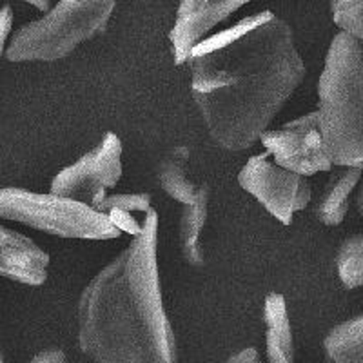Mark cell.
Instances as JSON below:
<instances>
[{
	"instance_id": "9",
	"label": "cell",
	"mask_w": 363,
	"mask_h": 363,
	"mask_svg": "<svg viewBox=\"0 0 363 363\" xmlns=\"http://www.w3.org/2000/svg\"><path fill=\"white\" fill-rule=\"evenodd\" d=\"M245 0H184L178 6L177 21L169 33L173 58L178 66L189 60L191 53L211 29L245 6Z\"/></svg>"
},
{
	"instance_id": "6",
	"label": "cell",
	"mask_w": 363,
	"mask_h": 363,
	"mask_svg": "<svg viewBox=\"0 0 363 363\" xmlns=\"http://www.w3.org/2000/svg\"><path fill=\"white\" fill-rule=\"evenodd\" d=\"M122 177V142L115 133H106L99 145L80 160L62 169L51 182V194L86 203L91 209L102 202L106 191Z\"/></svg>"
},
{
	"instance_id": "18",
	"label": "cell",
	"mask_w": 363,
	"mask_h": 363,
	"mask_svg": "<svg viewBox=\"0 0 363 363\" xmlns=\"http://www.w3.org/2000/svg\"><path fill=\"white\" fill-rule=\"evenodd\" d=\"M330 17L342 29L343 35H349L354 40L363 38V2L362 0H336L330 2Z\"/></svg>"
},
{
	"instance_id": "3",
	"label": "cell",
	"mask_w": 363,
	"mask_h": 363,
	"mask_svg": "<svg viewBox=\"0 0 363 363\" xmlns=\"http://www.w3.org/2000/svg\"><path fill=\"white\" fill-rule=\"evenodd\" d=\"M362 51V42L338 33L318 80V131L327 158L340 167H362L363 162Z\"/></svg>"
},
{
	"instance_id": "7",
	"label": "cell",
	"mask_w": 363,
	"mask_h": 363,
	"mask_svg": "<svg viewBox=\"0 0 363 363\" xmlns=\"http://www.w3.org/2000/svg\"><path fill=\"white\" fill-rule=\"evenodd\" d=\"M238 184L284 225H289L294 213L307 207L313 196L306 178L281 169L267 153L249 158L238 173Z\"/></svg>"
},
{
	"instance_id": "5",
	"label": "cell",
	"mask_w": 363,
	"mask_h": 363,
	"mask_svg": "<svg viewBox=\"0 0 363 363\" xmlns=\"http://www.w3.org/2000/svg\"><path fill=\"white\" fill-rule=\"evenodd\" d=\"M0 218L62 238L113 240L120 236L106 216L86 203L17 187L0 189Z\"/></svg>"
},
{
	"instance_id": "23",
	"label": "cell",
	"mask_w": 363,
	"mask_h": 363,
	"mask_svg": "<svg viewBox=\"0 0 363 363\" xmlns=\"http://www.w3.org/2000/svg\"><path fill=\"white\" fill-rule=\"evenodd\" d=\"M0 363H6V359H4V356L0 354Z\"/></svg>"
},
{
	"instance_id": "10",
	"label": "cell",
	"mask_w": 363,
	"mask_h": 363,
	"mask_svg": "<svg viewBox=\"0 0 363 363\" xmlns=\"http://www.w3.org/2000/svg\"><path fill=\"white\" fill-rule=\"evenodd\" d=\"M50 256L21 233L0 225V277L26 285H42Z\"/></svg>"
},
{
	"instance_id": "14",
	"label": "cell",
	"mask_w": 363,
	"mask_h": 363,
	"mask_svg": "<svg viewBox=\"0 0 363 363\" xmlns=\"http://www.w3.org/2000/svg\"><path fill=\"white\" fill-rule=\"evenodd\" d=\"M211 189L207 184H200V191L191 206L184 207L180 218V251L182 258L191 267H202L203 255L200 247V236L209 216Z\"/></svg>"
},
{
	"instance_id": "4",
	"label": "cell",
	"mask_w": 363,
	"mask_h": 363,
	"mask_svg": "<svg viewBox=\"0 0 363 363\" xmlns=\"http://www.w3.org/2000/svg\"><path fill=\"white\" fill-rule=\"evenodd\" d=\"M115 11L113 0H62L44 17L15 31L6 45L11 62H53L102 33Z\"/></svg>"
},
{
	"instance_id": "20",
	"label": "cell",
	"mask_w": 363,
	"mask_h": 363,
	"mask_svg": "<svg viewBox=\"0 0 363 363\" xmlns=\"http://www.w3.org/2000/svg\"><path fill=\"white\" fill-rule=\"evenodd\" d=\"M29 363H69V362H67V356L62 349H58V347H50V349L38 351Z\"/></svg>"
},
{
	"instance_id": "17",
	"label": "cell",
	"mask_w": 363,
	"mask_h": 363,
	"mask_svg": "<svg viewBox=\"0 0 363 363\" xmlns=\"http://www.w3.org/2000/svg\"><path fill=\"white\" fill-rule=\"evenodd\" d=\"M336 267L342 284L347 289H358L363 281V238L349 236L336 256Z\"/></svg>"
},
{
	"instance_id": "8",
	"label": "cell",
	"mask_w": 363,
	"mask_h": 363,
	"mask_svg": "<svg viewBox=\"0 0 363 363\" xmlns=\"http://www.w3.org/2000/svg\"><path fill=\"white\" fill-rule=\"evenodd\" d=\"M260 140L267 149L269 157L274 158V164L298 177L306 178L333 169L323 147L322 135L318 131L314 111L287 122L281 128L265 131Z\"/></svg>"
},
{
	"instance_id": "13",
	"label": "cell",
	"mask_w": 363,
	"mask_h": 363,
	"mask_svg": "<svg viewBox=\"0 0 363 363\" xmlns=\"http://www.w3.org/2000/svg\"><path fill=\"white\" fill-rule=\"evenodd\" d=\"M151 209V196L147 193L111 194L93 207V211L113 223L116 231H125L133 236L140 235Z\"/></svg>"
},
{
	"instance_id": "2",
	"label": "cell",
	"mask_w": 363,
	"mask_h": 363,
	"mask_svg": "<svg viewBox=\"0 0 363 363\" xmlns=\"http://www.w3.org/2000/svg\"><path fill=\"white\" fill-rule=\"evenodd\" d=\"M158 215L96 272L79 301V347L91 363H178L157 262Z\"/></svg>"
},
{
	"instance_id": "21",
	"label": "cell",
	"mask_w": 363,
	"mask_h": 363,
	"mask_svg": "<svg viewBox=\"0 0 363 363\" xmlns=\"http://www.w3.org/2000/svg\"><path fill=\"white\" fill-rule=\"evenodd\" d=\"M225 363H262L260 354L256 351L255 347H245L242 351L235 352L233 356L225 359Z\"/></svg>"
},
{
	"instance_id": "22",
	"label": "cell",
	"mask_w": 363,
	"mask_h": 363,
	"mask_svg": "<svg viewBox=\"0 0 363 363\" xmlns=\"http://www.w3.org/2000/svg\"><path fill=\"white\" fill-rule=\"evenodd\" d=\"M33 6H38V9H48V2H31Z\"/></svg>"
},
{
	"instance_id": "19",
	"label": "cell",
	"mask_w": 363,
	"mask_h": 363,
	"mask_svg": "<svg viewBox=\"0 0 363 363\" xmlns=\"http://www.w3.org/2000/svg\"><path fill=\"white\" fill-rule=\"evenodd\" d=\"M13 26V9L9 4H0V55L4 53L6 42Z\"/></svg>"
},
{
	"instance_id": "15",
	"label": "cell",
	"mask_w": 363,
	"mask_h": 363,
	"mask_svg": "<svg viewBox=\"0 0 363 363\" xmlns=\"http://www.w3.org/2000/svg\"><path fill=\"white\" fill-rule=\"evenodd\" d=\"M359 177H362V167H347L343 173L333 178L322 199L314 207V216H316L323 225L336 227L345 220L347 211H349V200H351L352 191L358 186Z\"/></svg>"
},
{
	"instance_id": "1",
	"label": "cell",
	"mask_w": 363,
	"mask_h": 363,
	"mask_svg": "<svg viewBox=\"0 0 363 363\" xmlns=\"http://www.w3.org/2000/svg\"><path fill=\"white\" fill-rule=\"evenodd\" d=\"M187 62L211 140L235 153L260 140L306 74L293 29L272 11L207 37Z\"/></svg>"
},
{
	"instance_id": "11",
	"label": "cell",
	"mask_w": 363,
	"mask_h": 363,
	"mask_svg": "<svg viewBox=\"0 0 363 363\" xmlns=\"http://www.w3.org/2000/svg\"><path fill=\"white\" fill-rule=\"evenodd\" d=\"M264 322L269 363H294L293 327L281 294H267L264 303Z\"/></svg>"
},
{
	"instance_id": "12",
	"label": "cell",
	"mask_w": 363,
	"mask_h": 363,
	"mask_svg": "<svg viewBox=\"0 0 363 363\" xmlns=\"http://www.w3.org/2000/svg\"><path fill=\"white\" fill-rule=\"evenodd\" d=\"M191 151L186 145H177L164 155L157 167L158 186L162 187L169 199L180 202L182 206H191L196 200L200 184H194L187 177V164H189Z\"/></svg>"
},
{
	"instance_id": "16",
	"label": "cell",
	"mask_w": 363,
	"mask_h": 363,
	"mask_svg": "<svg viewBox=\"0 0 363 363\" xmlns=\"http://www.w3.org/2000/svg\"><path fill=\"white\" fill-rule=\"evenodd\" d=\"M363 316L340 323L323 340V349L330 363H363Z\"/></svg>"
}]
</instances>
